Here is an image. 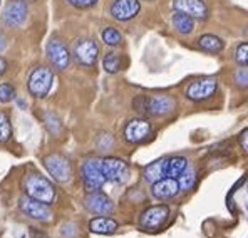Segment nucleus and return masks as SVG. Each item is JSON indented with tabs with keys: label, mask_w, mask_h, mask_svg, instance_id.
Instances as JSON below:
<instances>
[{
	"label": "nucleus",
	"mask_w": 248,
	"mask_h": 238,
	"mask_svg": "<svg viewBox=\"0 0 248 238\" xmlns=\"http://www.w3.org/2000/svg\"><path fill=\"white\" fill-rule=\"evenodd\" d=\"M24 191L31 198L39 200L47 205L54 203V200H56V190H54L52 183L41 176V175H29V176H25Z\"/></svg>",
	"instance_id": "1"
},
{
	"label": "nucleus",
	"mask_w": 248,
	"mask_h": 238,
	"mask_svg": "<svg viewBox=\"0 0 248 238\" xmlns=\"http://www.w3.org/2000/svg\"><path fill=\"white\" fill-rule=\"evenodd\" d=\"M52 82H54V74L50 69L41 67L34 69L29 78V91L34 97H46L49 94L50 87H52Z\"/></svg>",
	"instance_id": "2"
},
{
	"label": "nucleus",
	"mask_w": 248,
	"mask_h": 238,
	"mask_svg": "<svg viewBox=\"0 0 248 238\" xmlns=\"http://www.w3.org/2000/svg\"><path fill=\"white\" fill-rule=\"evenodd\" d=\"M82 179L84 186H86L87 193L97 191L101 186L104 185L106 178L101 170V161L99 159H87L82 166Z\"/></svg>",
	"instance_id": "3"
},
{
	"label": "nucleus",
	"mask_w": 248,
	"mask_h": 238,
	"mask_svg": "<svg viewBox=\"0 0 248 238\" xmlns=\"http://www.w3.org/2000/svg\"><path fill=\"white\" fill-rule=\"evenodd\" d=\"M44 166L54 176V179L59 183L69 181L72 176L71 163L61 155H49L44 158Z\"/></svg>",
	"instance_id": "4"
},
{
	"label": "nucleus",
	"mask_w": 248,
	"mask_h": 238,
	"mask_svg": "<svg viewBox=\"0 0 248 238\" xmlns=\"http://www.w3.org/2000/svg\"><path fill=\"white\" fill-rule=\"evenodd\" d=\"M170 217V208L166 205H156L141 213L140 225L144 230H158Z\"/></svg>",
	"instance_id": "5"
},
{
	"label": "nucleus",
	"mask_w": 248,
	"mask_h": 238,
	"mask_svg": "<svg viewBox=\"0 0 248 238\" xmlns=\"http://www.w3.org/2000/svg\"><path fill=\"white\" fill-rule=\"evenodd\" d=\"M20 211L24 215H27L29 218L37 220V222H49L50 217H52L49 205L31 198V196H24L20 200Z\"/></svg>",
	"instance_id": "6"
},
{
	"label": "nucleus",
	"mask_w": 248,
	"mask_h": 238,
	"mask_svg": "<svg viewBox=\"0 0 248 238\" xmlns=\"http://www.w3.org/2000/svg\"><path fill=\"white\" fill-rule=\"evenodd\" d=\"M101 170L103 175L108 181L112 183H123L126 181L129 170H127V164L119 158H104L101 159Z\"/></svg>",
	"instance_id": "7"
},
{
	"label": "nucleus",
	"mask_w": 248,
	"mask_h": 238,
	"mask_svg": "<svg viewBox=\"0 0 248 238\" xmlns=\"http://www.w3.org/2000/svg\"><path fill=\"white\" fill-rule=\"evenodd\" d=\"M218 84L215 79L211 78H205V79H200L195 80L193 84H189L188 89H186V97L191 101H205L208 97H211L217 91Z\"/></svg>",
	"instance_id": "8"
},
{
	"label": "nucleus",
	"mask_w": 248,
	"mask_h": 238,
	"mask_svg": "<svg viewBox=\"0 0 248 238\" xmlns=\"http://www.w3.org/2000/svg\"><path fill=\"white\" fill-rule=\"evenodd\" d=\"M74 56L79 64L89 67V65L96 64L97 56H99V47H97V44L93 39H82L76 44Z\"/></svg>",
	"instance_id": "9"
},
{
	"label": "nucleus",
	"mask_w": 248,
	"mask_h": 238,
	"mask_svg": "<svg viewBox=\"0 0 248 238\" xmlns=\"http://www.w3.org/2000/svg\"><path fill=\"white\" fill-rule=\"evenodd\" d=\"M149 134H151V124L146 119H133L124 127V138L127 143H133V144L143 143L144 139L149 138Z\"/></svg>",
	"instance_id": "10"
},
{
	"label": "nucleus",
	"mask_w": 248,
	"mask_h": 238,
	"mask_svg": "<svg viewBox=\"0 0 248 238\" xmlns=\"http://www.w3.org/2000/svg\"><path fill=\"white\" fill-rule=\"evenodd\" d=\"M84 205L86 208L91 211V213H96V215H109L114 211V203L112 200L109 198L108 195L99 191H93L86 196L84 200Z\"/></svg>",
	"instance_id": "11"
},
{
	"label": "nucleus",
	"mask_w": 248,
	"mask_h": 238,
	"mask_svg": "<svg viewBox=\"0 0 248 238\" xmlns=\"http://www.w3.org/2000/svg\"><path fill=\"white\" fill-rule=\"evenodd\" d=\"M47 59L56 69H65L71 62V54L61 40L52 39L47 44Z\"/></svg>",
	"instance_id": "12"
},
{
	"label": "nucleus",
	"mask_w": 248,
	"mask_h": 238,
	"mask_svg": "<svg viewBox=\"0 0 248 238\" xmlns=\"http://www.w3.org/2000/svg\"><path fill=\"white\" fill-rule=\"evenodd\" d=\"M27 3L25 2H20V0H14L7 5V9L3 10V16L2 19L5 22V25L9 27H19L25 22L27 19Z\"/></svg>",
	"instance_id": "13"
},
{
	"label": "nucleus",
	"mask_w": 248,
	"mask_h": 238,
	"mask_svg": "<svg viewBox=\"0 0 248 238\" xmlns=\"http://www.w3.org/2000/svg\"><path fill=\"white\" fill-rule=\"evenodd\" d=\"M141 9V3L138 0H116L111 7V16L114 17L116 20H131L138 16Z\"/></svg>",
	"instance_id": "14"
},
{
	"label": "nucleus",
	"mask_w": 248,
	"mask_h": 238,
	"mask_svg": "<svg viewBox=\"0 0 248 238\" xmlns=\"http://www.w3.org/2000/svg\"><path fill=\"white\" fill-rule=\"evenodd\" d=\"M176 12H183L195 19H206L208 7L203 0H174L173 3Z\"/></svg>",
	"instance_id": "15"
},
{
	"label": "nucleus",
	"mask_w": 248,
	"mask_h": 238,
	"mask_svg": "<svg viewBox=\"0 0 248 238\" xmlns=\"http://www.w3.org/2000/svg\"><path fill=\"white\" fill-rule=\"evenodd\" d=\"M176 108V102L171 96H148V114L149 116H166Z\"/></svg>",
	"instance_id": "16"
},
{
	"label": "nucleus",
	"mask_w": 248,
	"mask_h": 238,
	"mask_svg": "<svg viewBox=\"0 0 248 238\" xmlns=\"http://www.w3.org/2000/svg\"><path fill=\"white\" fill-rule=\"evenodd\" d=\"M151 193L158 200H170L180 193V185L176 178H163L159 181L153 183Z\"/></svg>",
	"instance_id": "17"
},
{
	"label": "nucleus",
	"mask_w": 248,
	"mask_h": 238,
	"mask_svg": "<svg viewBox=\"0 0 248 238\" xmlns=\"http://www.w3.org/2000/svg\"><path fill=\"white\" fill-rule=\"evenodd\" d=\"M166 163H168V159H158V161H155V163L149 164V166H146L144 173H143L146 181L156 183V181H159V179H163V178H168Z\"/></svg>",
	"instance_id": "18"
},
{
	"label": "nucleus",
	"mask_w": 248,
	"mask_h": 238,
	"mask_svg": "<svg viewBox=\"0 0 248 238\" xmlns=\"http://www.w3.org/2000/svg\"><path fill=\"white\" fill-rule=\"evenodd\" d=\"M89 230L93 233H99V235H111L118 230V223L112 218H106V217H99V218H93L89 222Z\"/></svg>",
	"instance_id": "19"
},
{
	"label": "nucleus",
	"mask_w": 248,
	"mask_h": 238,
	"mask_svg": "<svg viewBox=\"0 0 248 238\" xmlns=\"http://www.w3.org/2000/svg\"><path fill=\"white\" fill-rule=\"evenodd\" d=\"M198 46L202 47L203 50H206V52L217 54L223 49L225 44H223V40H221L220 37H217V35L206 34V35H202V37L198 39Z\"/></svg>",
	"instance_id": "20"
},
{
	"label": "nucleus",
	"mask_w": 248,
	"mask_h": 238,
	"mask_svg": "<svg viewBox=\"0 0 248 238\" xmlns=\"http://www.w3.org/2000/svg\"><path fill=\"white\" fill-rule=\"evenodd\" d=\"M173 25L181 34H189L195 27V20H193V17L186 16L183 12H176L173 16Z\"/></svg>",
	"instance_id": "21"
},
{
	"label": "nucleus",
	"mask_w": 248,
	"mask_h": 238,
	"mask_svg": "<svg viewBox=\"0 0 248 238\" xmlns=\"http://www.w3.org/2000/svg\"><path fill=\"white\" fill-rule=\"evenodd\" d=\"M186 168H188V161H186V158H181V156L170 158L166 163L168 178H178L186 170Z\"/></svg>",
	"instance_id": "22"
},
{
	"label": "nucleus",
	"mask_w": 248,
	"mask_h": 238,
	"mask_svg": "<svg viewBox=\"0 0 248 238\" xmlns=\"http://www.w3.org/2000/svg\"><path fill=\"white\" fill-rule=\"evenodd\" d=\"M176 179H178V185H180V191H188V190H191L193 186H195L196 171L195 170H189V168H186V170Z\"/></svg>",
	"instance_id": "23"
},
{
	"label": "nucleus",
	"mask_w": 248,
	"mask_h": 238,
	"mask_svg": "<svg viewBox=\"0 0 248 238\" xmlns=\"http://www.w3.org/2000/svg\"><path fill=\"white\" fill-rule=\"evenodd\" d=\"M103 67L106 72H109V74H114V72H118L119 69H121V57L118 56V54H106L104 59H103Z\"/></svg>",
	"instance_id": "24"
},
{
	"label": "nucleus",
	"mask_w": 248,
	"mask_h": 238,
	"mask_svg": "<svg viewBox=\"0 0 248 238\" xmlns=\"http://www.w3.org/2000/svg\"><path fill=\"white\" fill-rule=\"evenodd\" d=\"M12 127H10V119L5 112H0V143H5L10 139Z\"/></svg>",
	"instance_id": "25"
},
{
	"label": "nucleus",
	"mask_w": 248,
	"mask_h": 238,
	"mask_svg": "<svg viewBox=\"0 0 248 238\" xmlns=\"http://www.w3.org/2000/svg\"><path fill=\"white\" fill-rule=\"evenodd\" d=\"M103 40L108 44V46L114 47V46H119V44H121L123 37L114 27H108V29H104V32H103Z\"/></svg>",
	"instance_id": "26"
},
{
	"label": "nucleus",
	"mask_w": 248,
	"mask_h": 238,
	"mask_svg": "<svg viewBox=\"0 0 248 238\" xmlns=\"http://www.w3.org/2000/svg\"><path fill=\"white\" fill-rule=\"evenodd\" d=\"M14 96H16V89H14V86H10V84H7V82L0 84V102L12 101Z\"/></svg>",
	"instance_id": "27"
},
{
	"label": "nucleus",
	"mask_w": 248,
	"mask_h": 238,
	"mask_svg": "<svg viewBox=\"0 0 248 238\" xmlns=\"http://www.w3.org/2000/svg\"><path fill=\"white\" fill-rule=\"evenodd\" d=\"M235 59H236L238 64L248 65V42L242 44V46H238V49H236V54H235Z\"/></svg>",
	"instance_id": "28"
},
{
	"label": "nucleus",
	"mask_w": 248,
	"mask_h": 238,
	"mask_svg": "<svg viewBox=\"0 0 248 238\" xmlns=\"http://www.w3.org/2000/svg\"><path fill=\"white\" fill-rule=\"evenodd\" d=\"M133 108L141 114H148V96H136L133 101Z\"/></svg>",
	"instance_id": "29"
},
{
	"label": "nucleus",
	"mask_w": 248,
	"mask_h": 238,
	"mask_svg": "<svg viewBox=\"0 0 248 238\" xmlns=\"http://www.w3.org/2000/svg\"><path fill=\"white\" fill-rule=\"evenodd\" d=\"M46 124H47V127H49L50 133H54V134L61 133V123L54 114H46Z\"/></svg>",
	"instance_id": "30"
},
{
	"label": "nucleus",
	"mask_w": 248,
	"mask_h": 238,
	"mask_svg": "<svg viewBox=\"0 0 248 238\" xmlns=\"http://www.w3.org/2000/svg\"><path fill=\"white\" fill-rule=\"evenodd\" d=\"M235 79H236V82H238V86L247 87L248 86V69H240L235 74Z\"/></svg>",
	"instance_id": "31"
},
{
	"label": "nucleus",
	"mask_w": 248,
	"mask_h": 238,
	"mask_svg": "<svg viewBox=\"0 0 248 238\" xmlns=\"http://www.w3.org/2000/svg\"><path fill=\"white\" fill-rule=\"evenodd\" d=\"M67 2L71 3V5L78 7V9H89V7H93L97 0H67Z\"/></svg>",
	"instance_id": "32"
},
{
	"label": "nucleus",
	"mask_w": 248,
	"mask_h": 238,
	"mask_svg": "<svg viewBox=\"0 0 248 238\" xmlns=\"http://www.w3.org/2000/svg\"><path fill=\"white\" fill-rule=\"evenodd\" d=\"M112 138L109 136V134H103V136L99 138V143H97V144H99V148L101 149H108V148H111L112 146Z\"/></svg>",
	"instance_id": "33"
},
{
	"label": "nucleus",
	"mask_w": 248,
	"mask_h": 238,
	"mask_svg": "<svg viewBox=\"0 0 248 238\" xmlns=\"http://www.w3.org/2000/svg\"><path fill=\"white\" fill-rule=\"evenodd\" d=\"M62 235H67V237L78 235V232H76V226L74 225H64V226H62Z\"/></svg>",
	"instance_id": "34"
},
{
	"label": "nucleus",
	"mask_w": 248,
	"mask_h": 238,
	"mask_svg": "<svg viewBox=\"0 0 248 238\" xmlns=\"http://www.w3.org/2000/svg\"><path fill=\"white\" fill-rule=\"evenodd\" d=\"M240 144H242L243 151L248 153V129H247V131H243L242 136H240Z\"/></svg>",
	"instance_id": "35"
},
{
	"label": "nucleus",
	"mask_w": 248,
	"mask_h": 238,
	"mask_svg": "<svg viewBox=\"0 0 248 238\" xmlns=\"http://www.w3.org/2000/svg\"><path fill=\"white\" fill-rule=\"evenodd\" d=\"M31 235L34 237V238H47L46 235H44V233H39L35 228H31Z\"/></svg>",
	"instance_id": "36"
},
{
	"label": "nucleus",
	"mask_w": 248,
	"mask_h": 238,
	"mask_svg": "<svg viewBox=\"0 0 248 238\" xmlns=\"http://www.w3.org/2000/svg\"><path fill=\"white\" fill-rule=\"evenodd\" d=\"M5 71H7V62L3 57H0V74H3Z\"/></svg>",
	"instance_id": "37"
},
{
	"label": "nucleus",
	"mask_w": 248,
	"mask_h": 238,
	"mask_svg": "<svg viewBox=\"0 0 248 238\" xmlns=\"http://www.w3.org/2000/svg\"><path fill=\"white\" fill-rule=\"evenodd\" d=\"M20 2H25V3H32V2H35V0H20Z\"/></svg>",
	"instance_id": "38"
}]
</instances>
